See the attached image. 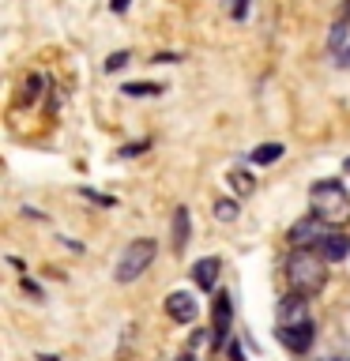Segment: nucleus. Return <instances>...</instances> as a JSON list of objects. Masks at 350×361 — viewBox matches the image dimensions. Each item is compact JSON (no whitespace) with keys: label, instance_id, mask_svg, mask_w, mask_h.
I'll return each mask as SVG.
<instances>
[{"label":"nucleus","instance_id":"obj_6","mask_svg":"<svg viewBox=\"0 0 350 361\" xmlns=\"http://www.w3.org/2000/svg\"><path fill=\"white\" fill-rule=\"evenodd\" d=\"M313 338H316V327L313 320H305L298 327H279V343L290 350V354H305V350L313 346Z\"/></svg>","mask_w":350,"mask_h":361},{"label":"nucleus","instance_id":"obj_8","mask_svg":"<svg viewBox=\"0 0 350 361\" xmlns=\"http://www.w3.org/2000/svg\"><path fill=\"white\" fill-rule=\"evenodd\" d=\"M316 252H320L327 264H339V259H346V256H350V237H346V233H332V230H327V233H324V241L316 245Z\"/></svg>","mask_w":350,"mask_h":361},{"label":"nucleus","instance_id":"obj_16","mask_svg":"<svg viewBox=\"0 0 350 361\" xmlns=\"http://www.w3.org/2000/svg\"><path fill=\"white\" fill-rule=\"evenodd\" d=\"M215 219H219V222H234L237 219V203L234 200H215Z\"/></svg>","mask_w":350,"mask_h":361},{"label":"nucleus","instance_id":"obj_15","mask_svg":"<svg viewBox=\"0 0 350 361\" xmlns=\"http://www.w3.org/2000/svg\"><path fill=\"white\" fill-rule=\"evenodd\" d=\"M346 30H350V23H343V19H339L335 27H332V34H327V45H332L335 53H339V49H343V45H346Z\"/></svg>","mask_w":350,"mask_h":361},{"label":"nucleus","instance_id":"obj_17","mask_svg":"<svg viewBox=\"0 0 350 361\" xmlns=\"http://www.w3.org/2000/svg\"><path fill=\"white\" fill-rule=\"evenodd\" d=\"M124 64H128V53L121 49V53H113L109 61H106V72H117V68H124Z\"/></svg>","mask_w":350,"mask_h":361},{"label":"nucleus","instance_id":"obj_4","mask_svg":"<svg viewBox=\"0 0 350 361\" xmlns=\"http://www.w3.org/2000/svg\"><path fill=\"white\" fill-rule=\"evenodd\" d=\"M324 233H327V222H320L316 214H305V219H298L290 226V233H286V241L294 248H316L324 241Z\"/></svg>","mask_w":350,"mask_h":361},{"label":"nucleus","instance_id":"obj_23","mask_svg":"<svg viewBox=\"0 0 350 361\" xmlns=\"http://www.w3.org/2000/svg\"><path fill=\"white\" fill-rule=\"evenodd\" d=\"M343 169H346V173H350V158H346V162H343Z\"/></svg>","mask_w":350,"mask_h":361},{"label":"nucleus","instance_id":"obj_14","mask_svg":"<svg viewBox=\"0 0 350 361\" xmlns=\"http://www.w3.org/2000/svg\"><path fill=\"white\" fill-rule=\"evenodd\" d=\"M121 90H124L128 98H147V94H158L162 87H158V83H124Z\"/></svg>","mask_w":350,"mask_h":361},{"label":"nucleus","instance_id":"obj_1","mask_svg":"<svg viewBox=\"0 0 350 361\" xmlns=\"http://www.w3.org/2000/svg\"><path fill=\"white\" fill-rule=\"evenodd\" d=\"M286 282H290V293L316 298L327 286V259L313 252V248H294V256L286 259Z\"/></svg>","mask_w":350,"mask_h":361},{"label":"nucleus","instance_id":"obj_13","mask_svg":"<svg viewBox=\"0 0 350 361\" xmlns=\"http://www.w3.org/2000/svg\"><path fill=\"white\" fill-rule=\"evenodd\" d=\"M230 185H234V192H241V196H253L256 177H253V173H245V169H234V173H230Z\"/></svg>","mask_w":350,"mask_h":361},{"label":"nucleus","instance_id":"obj_22","mask_svg":"<svg viewBox=\"0 0 350 361\" xmlns=\"http://www.w3.org/2000/svg\"><path fill=\"white\" fill-rule=\"evenodd\" d=\"M339 56H343V61H339V64H343V68H350V49H343Z\"/></svg>","mask_w":350,"mask_h":361},{"label":"nucleus","instance_id":"obj_11","mask_svg":"<svg viewBox=\"0 0 350 361\" xmlns=\"http://www.w3.org/2000/svg\"><path fill=\"white\" fill-rule=\"evenodd\" d=\"M192 279H196V286H200V290H207V293H211V286L219 282V259H215V256L200 259V264L192 267Z\"/></svg>","mask_w":350,"mask_h":361},{"label":"nucleus","instance_id":"obj_5","mask_svg":"<svg viewBox=\"0 0 350 361\" xmlns=\"http://www.w3.org/2000/svg\"><path fill=\"white\" fill-rule=\"evenodd\" d=\"M309 320V298H301V293H286V298L279 301L275 309V324L279 327H298Z\"/></svg>","mask_w":350,"mask_h":361},{"label":"nucleus","instance_id":"obj_19","mask_svg":"<svg viewBox=\"0 0 350 361\" xmlns=\"http://www.w3.org/2000/svg\"><path fill=\"white\" fill-rule=\"evenodd\" d=\"M245 11H248V4H245V0H234L230 16H234V19H245Z\"/></svg>","mask_w":350,"mask_h":361},{"label":"nucleus","instance_id":"obj_20","mask_svg":"<svg viewBox=\"0 0 350 361\" xmlns=\"http://www.w3.org/2000/svg\"><path fill=\"white\" fill-rule=\"evenodd\" d=\"M339 19L350 23V0H343V8H339Z\"/></svg>","mask_w":350,"mask_h":361},{"label":"nucleus","instance_id":"obj_18","mask_svg":"<svg viewBox=\"0 0 350 361\" xmlns=\"http://www.w3.org/2000/svg\"><path fill=\"white\" fill-rule=\"evenodd\" d=\"M38 87H42V79H38V75H30V79H27V102L38 98Z\"/></svg>","mask_w":350,"mask_h":361},{"label":"nucleus","instance_id":"obj_12","mask_svg":"<svg viewBox=\"0 0 350 361\" xmlns=\"http://www.w3.org/2000/svg\"><path fill=\"white\" fill-rule=\"evenodd\" d=\"M279 158H282V143H260L253 151V162H260V166H271Z\"/></svg>","mask_w":350,"mask_h":361},{"label":"nucleus","instance_id":"obj_7","mask_svg":"<svg viewBox=\"0 0 350 361\" xmlns=\"http://www.w3.org/2000/svg\"><path fill=\"white\" fill-rule=\"evenodd\" d=\"M166 316L169 320H177V324H192L200 316V305L192 301V293H185V290H174L166 298Z\"/></svg>","mask_w":350,"mask_h":361},{"label":"nucleus","instance_id":"obj_3","mask_svg":"<svg viewBox=\"0 0 350 361\" xmlns=\"http://www.w3.org/2000/svg\"><path fill=\"white\" fill-rule=\"evenodd\" d=\"M155 256H158V241H155V237H135V241H128L121 248L113 279H117V282H135L147 267L155 264Z\"/></svg>","mask_w":350,"mask_h":361},{"label":"nucleus","instance_id":"obj_21","mask_svg":"<svg viewBox=\"0 0 350 361\" xmlns=\"http://www.w3.org/2000/svg\"><path fill=\"white\" fill-rule=\"evenodd\" d=\"M109 8L113 11H128V0H109Z\"/></svg>","mask_w":350,"mask_h":361},{"label":"nucleus","instance_id":"obj_2","mask_svg":"<svg viewBox=\"0 0 350 361\" xmlns=\"http://www.w3.org/2000/svg\"><path fill=\"white\" fill-rule=\"evenodd\" d=\"M309 211L327 226L350 222V192L339 180H316L309 188Z\"/></svg>","mask_w":350,"mask_h":361},{"label":"nucleus","instance_id":"obj_10","mask_svg":"<svg viewBox=\"0 0 350 361\" xmlns=\"http://www.w3.org/2000/svg\"><path fill=\"white\" fill-rule=\"evenodd\" d=\"M188 237H192V214L188 207H177L174 211V252H185Z\"/></svg>","mask_w":350,"mask_h":361},{"label":"nucleus","instance_id":"obj_9","mask_svg":"<svg viewBox=\"0 0 350 361\" xmlns=\"http://www.w3.org/2000/svg\"><path fill=\"white\" fill-rule=\"evenodd\" d=\"M230 293H215V331H211V343L219 346L226 331H230Z\"/></svg>","mask_w":350,"mask_h":361},{"label":"nucleus","instance_id":"obj_24","mask_svg":"<svg viewBox=\"0 0 350 361\" xmlns=\"http://www.w3.org/2000/svg\"><path fill=\"white\" fill-rule=\"evenodd\" d=\"M324 361H339V357H324Z\"/></svg>","mask_w":350,"mask_h":361}]
</instances>
